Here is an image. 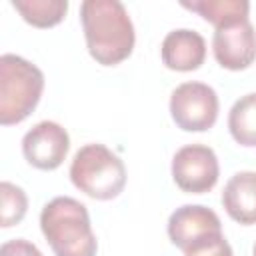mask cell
Returning a JSON list of instances; mask_svg holds the SVG:
<instances>
[{
  "instance_id": "ba28073f",
  "label": "cell",
  "mask_w": 256,
  "mask_h": 256,
  "mask_svg": "<svg viewBox=\"0 0 256 256\" xmlns=\"http://www.w3.org/2000/svg\"><path fill=\"white\" fill-rule=\"evenodd\" d=\"M212 52L216 62L228 70H244L256 60V30L250 18L214 28Z\"/></svg>"
},
{
  "instance_id": "8992f818",
  "label": "cell",
  "mask_w": 256,
  "mask_h": 256,
  "mask_svg": "<svg viewBox=\"0 0 256 256\" xmlns=\"http://www.w3.org/2000/svg\"><path fill=\"white\" fill-rule=\"evenodd\" d=\"M220 176L216 152L204 144L182 146L172 158V178L188 194L210 192Z\"/></svg>"
},
{
  "instance_id": "3957f363",
  "label": "cell",
  "mask_w": 256,
  "mask_h": 256,
  "mask_svg": "<svg viewBox=\"0 0 256 256\" xmlns=\"http://www.w3.org/2000/svg\"><path fill=\"white\" fill-rule=\"evenodd\" d=\"M44 90L42 70L16 54L0 56V124L26 120L40 102Z\"/></svg>"
},
{
  "instance_id": "52a82bcc",
  "label": "cell",
  "mask_w": 256,
  "mask_h": 256,
  "mask_svg": "<svg viewBox=\"0 0 256 256\" xmlns=\"http://www.w3.org/2000/svg\"><path fill=\"white\" fill-rule=\"evenodd\" d=\"M222 234V222L214 210L202 204H184L168 218L170 242L186 252L188 248Z\"/></svg>"
},
{
  "instance_id": "277c9868",
  "label": "cell",
  "mask_w": 256,
  "mask_h": 256,
  "mask_svg": "<svg viewBox=\"0 0 256 256\" xmlns=\"http://www.w3.org/2000/svg\"><path fill=\"white\" fill-rule=\"evenodd\" d=\"M70 180L94 200H112L124 190L126 168L120 156L108 146L86 144L72 158Z\"/></svg>"
},
{
  "instance_id": "9a60e30c",
  "label": "cell",
  "mask_w": 256,
  "mask_h": 256,
  "mask_svg": "<svg viewBox=\"0 0 256 256\" xmlns=\"http://www.w3.org/2000/svg\"><path fill=\"white\" fill-rule=\"evenodd\" d=\"M0 198H2V216H0V226L10 228L18 222H22L26 210H28V198L24 190L12 182H2L0 184Z\"/></svg>"
},
{
  "instance_id": "e0dca14e",
  "label": "cell",
  "mask_w": 256,
  "mask_h": 256,
  "mask_svg": "<svg viewBox=\"0 0 256 256\" xmlns=\"http://www.w3.org/2000/svg\"><path fill=\"white\" fill-rule=\"evenodd\" d=\"M0 256H42V252L24 238H14L2 244Z\"/></svg>"
},
{
  "instance_id": "6da1fadb",
  "label": "cell",
  "mask_w": 256,
  "mask_h": 256,
  "mask_svg": "<svg viewBox=\"0 0 256 256\" xmlns=\"http://www.w3.org/2000/svg\"><path fill=\"white\" fill-rule=\"evenodd\" d=\"M80 20L88 52L98 64L116 66L132 54L134 24L120 0H84Z\"/></svg>"
},
{
  "instance_id": "8fae6325",
  "label": "cell",
  "mask_w": 256,
  "mask_h": 256,
  "mask_svg": "<svg viewBox=\"0 0 256 256\" xmlns=\"http://www.w3.org/2000/svg\"><path fill=\"white\" fill-rule=\"evenodd\" d=\"M222 206L234 222L244 226L256 224V172H236L224 186Z\"/></svg>"
},
{
  "instance_id": "9c48e42d",
  "label": "cell",
  "mask_w": 256,
  "mask_h": 256,
  "mask_svg": "<svg viewBox=\"0 0 256 256\" xmlns=\"http://www.w3.org/2000/svg\"><path fill=\"white\" fill-rule=\"evenodd\" d=\"M70 150V136L58 122L42 120L22 138V154L38 170H56Z\"/></svg>"
},
{
  "instance_id": "5bb4252c",
  "label": "cell",
  "mask_w": 256,
  "mask_h": 256,
  "mask_svg": "<svg viewBox=\"0 0 256 256\" xmlns=\"http://www.w3.org/2000/svg\"><path fill=\"white\" fill-rule=\"evenodd\" d=\"M12 8L36 28H52L60 24L68 12L66 0H12Z\"/></svg>"
},
{
  "instance_id": "7a4b0ae2",
  "label": "cell",
  "mask_w": 256,
  "mask_h": 256,
  "mask_svg": "<svg viewBox=\"0 0 256 256\" xmlns=\"http://www.w3.org/2000/svg\"><path fill=\"white\" fill-rule=\"evenodd\" d=\"M40 230L56 256H96L98 242L88 210L76 198H52L40 212Z\"/></svg>"
},
{
  "instance_id": "7c38bea8",
  "label": "cell",
  "mask_w": 256,
  "mask_h": 256,
  "mask_svg": "<svg viewBox=\"0 0 256 256\" xmlns=\"http://www.w3.org/2000/svg\"><path fill=\"white\" fill-rule=\"evenodd\" d=\"M182 6L200 14L214 28L248 18L250 12V4L246 0H192V2H182Z\"/></svg>"
},
{
  "instance_id": "5b68a950",
  "label": "cell",
  "mask_w": 256,
  "mask_h": 256,
  "mask_svg": "<svg viewBox=\"0 0 256 256\" xmlns=\"http://www.w3.org/2000/svg\"><path fill=\"white\" fill-rule=\"evenodd\" d=\"M218 94L204 82H184L170 96V116L184 132H204L216 124Z\"/></svg>"
},
{
  "instance_id": "ac0fdd59",
  "label": "cell",
  "mask_w": 256,
  "mask_h": 256,
  "mask_svg": "<svg viewBox=\"0 0 256 256\" xmlns=\"http://www.w3.org/2000/svg\"><path fill=\"white\" fill-rule=\"evenodd\" d=\"M252 256H256V244H254V248H252Z\"/></svg>"
},
{
  "instance_id": "30bf717a",
  "label": "cell",
  "mask_w": 256,
  "mask_h": 256,
  "mask_svg": "<svg viewBox=\"0 0 256 256\" xmlns=\"http://www.w3.org/2000/svg\"><path fill=\"white\" fill-rule=\"evenodd\" d=\"M162 62L166 68L176 72L198 70L206 60V40L200 32L190 28H178L162 40Z\"/></svg>"
},
{
  "instance_id": "2e32d148",
  "label": "cell",
  "mask_w": 256,
  "mask_h": 256,
  "mask_svg": "<svg viewBox=\"0 0 256 256\" xmlns=\"http://www.w3.org/2000/svg\"><path fill=\"white\" fill-rule=\"evenodd\" d=\"M184 256H232V246L224 238V234L206 240L202 244H196L184 252Z\"/></svg>"
},
{
  "instance_id": "4fadbf2b",
  "label": "cell",
  "mask_w": 256,
  "mask_h": 256,
  "mask_svg": "<svg viewBox=\"0 0 256 256\" xmlns=\"http://www.w3.org/2000/svg\"><path fill=\"white\" fill-rule=\"evenodd\" d=\"M228 130L240 146H256V92L234 102L228 112Z\"/></svg>"
}]
</instances>
